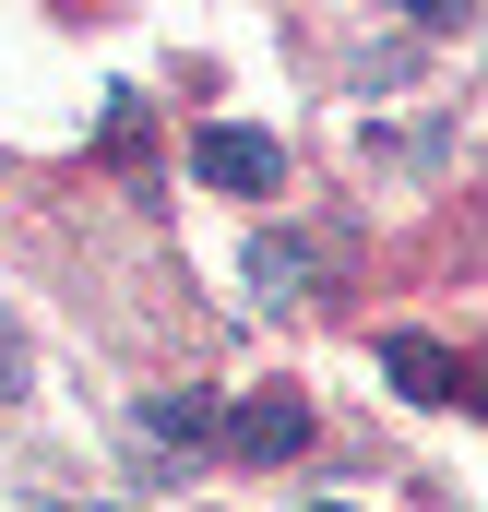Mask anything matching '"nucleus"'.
<instances>
[{
  "instance_id": "nucleus-1",
  "label": "nucleus",
  "mask_w": 488,
  "mask_h": 512,
  "mask_svg": "<svg viewBox=\"0 0 488 512\" xmlns=\"http://www.w3.org/2000/svg\"><path fill=\"white\" fill-rule=\"evenodd\" d=\"M191 167L215 179V191H274V131H239V120H215V131H191Z\"/></svg>"
},
{
  "instance_id": "nucleus-2",
  "label": "nucleus",
  "mask_w": 488,
  "mask_h": 512,
  "mask_svg": "<svg viewBox=\"0 0 488 512\" xmlns=\"http://www.w3.org/2000/svg\"><path fill=\"white\" fill-rule=\"evenodd\" d=\"M215 429H227V441H239L250 465H286V453H298V441H310V405H298V393H250V405H227V417H215Z\"/></svg>"
},
{
  "instance_id": "nucleus-3",
  "label": "nucleus",
  "mask_w": 488,
  "mask_h": 512,
  "mask_svg": "<svg viewBox=\"0 0 488 512\" xmlns=\"http://www.w3.org/2000/svg\"><path fill=\"white\" fill-rule=\"evenodd\" d=\"M381 370H393V382L417 393V405H465V358H453V346H429V334H381Z\"/></svg>"
},
{
  "instance_id": "nucleus-4",
  "label": "nucleus",
  "mask_w": 488,
  "mask_h": 512,
  "mask_svg": "<svg viewBox=\"0 0 488 512\" xmlns=\"http://www.w3.org/2000/svg\"><path fill=\"white\" fill-rule=\"evenodd\" d=\"M250 286H262V298H298V286H310V239H286V227L250 239Z\"/></svg>"
},
{
  "instance_id": "nucleus-5",
  "label": "nucleus",
  "mask_w": 488,
  "mask_h": 512,
  "mask_svg": "<svg viewBox=\"0 0 488 512\" xmlns=\"http://www.w3.org/2000/svg\"><path fill=\"white\" fill-rule=\"evenodd\" d=\"M143 429H155V441H215V405H203V393H155Z\"/></svg>"
},
{
  "instance_id": "nucleus-6",
  "label": "nucleus",
  "mask_w": 488,
  "mask_h": 512,
  "mask_svg": "<svg viewBox=\"0 0 488 512\" xmlns=\"http://www.w3.org/2000/svg\"><path fill=\"white\" fill-rule=\"evenodd\" d=\"M0 382H12V346H0Z\"/></svg>"
},
{
  "instance_id": "nucleus-7",
  "label": "nucleus",
  "mask_w": 488,
  "mask_h": 512,
  "mask_svg": "<svg viewBox=\"0 0 488 512\" xmlns=\"http://www.w3.org/2000/svg\"><path fill=\"white\" fill-rule=\"evenodd\" d=\"M322 512H346V501H322Z\"/></svg>"
}]
</instances>
